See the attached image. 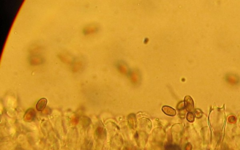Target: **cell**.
Returning <instances> with one entry per match:
<instances>
[{
    "label": "cell",
    "instance_id": "1",
    "mask_svg": "<svg viewBox=\"0 0 240 150\" xmlns=\"http://www.w3.org/2000/svg\"><path fill=\"white\" fill-rule=\"evenodd\" d=\"M47 103H48V100L45 98H42L38 100L36 106L37 110L38 111H42L45 108Z\"/></svg>",
    "mask_w": 240,
    "mask_h": 150
},
{
    "label": "cell",
    "instance_id": "2",
    "mask_svg": "<svg viewBox=\"0 0 240 150\" xmlns=\"http://www.w3.org/2000/svg\"><path fill=\"white\" fill-rule=\"evenodd\" d=\"M163 112L169 116H174L176 113L175 109L168 106H164L162 108Z\"/></svg>",
    "mask_w": 240,
    "mask_h": 150
},
{
    "label": "cell",
    "instance_id": "3",
    "mask_svg": "<svg viewBox=\"0 0 240 150\" xmlns=\"http://www.w3.org/2000/svg\"><path fill=\"white\" fill-rule=\"evenodd\" d=\"M95 29L93 27H86L84 30V33L86 34H89L94 32Z\"/></svg>",
    "mask_w": 240,
    "mask_h": 150
}]
</instances>
